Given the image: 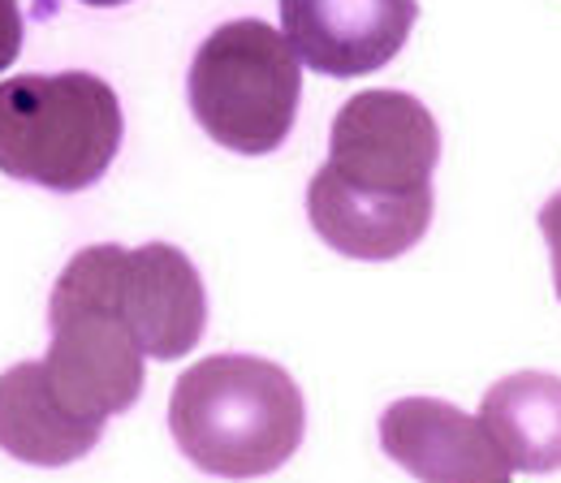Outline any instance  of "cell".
<instances>
[{
	"instance_id": "cell-4",
	"label": "cell",
	"mask_w": 561,
	"mask_h": 483,
	"mask_svg": "<svg viewBox=\"0 0 561 483\" xmlns=\"http://www.w3.org/2000/svg\"><path fill=\"white\" fill-rule=\"evenodd\" d=\"M48 380L61 402L87 418L126 414L142 393V345L104 298L82 255H73L48 298Z\"/></svg>"
},
{
	"instance_id": "cell-8",
	"label": "cell",
	"mask_w": 561,
	"mask_h": 483,
	"mask_svg": "<svg viewBox=\"0 0 561 483\" xmlns=\"http://www.w3.org/2000/svg\"><path fill=\"white\" fill-rule=\"evenodd\" d=\"M380 449L420 483H510V462L484 418L440 398L393 402L380 414Z\"/></svg>"
},
{
	"instance_id": "cell-1",
	"label": "cell",
	"mask_w": 561,
	"mask_h": 483,
	"mask_svg": "<svg viewBox=\"0 0 561 483\" xmlns=\"http://www.w3.org/2000/svg\"><path fill=\"white\" fill-rule=\"evenodd\" d=\"M169 432L204 475L260 480L298 453L307 406L277 363L255 354H211L178 376Z\"/></svg>"
},
{
	"instance_id": "cell-3",
	"label": "cell",
	"mask_w": 561,
	"mask_h": 483,
	"mask_svg": "<svg viewBox=\"0 0 561 483\" xmlns=\"http://www.w3.org/2000/svg\"><path fill=\"white\" fill-rule=\"evenodd\" d=\"M186 100L211 142L238 156H268L294 130L302 61L268 22L238 18L199 44L186 73Z\"/></svg>"
},
{
	"instance_id": "cell-2",
	"label": "cell",
	"mask_w": 561,
	"mask_h": 483,
	"mask_svg": "<svg viewBox=\"0 0 561 483\" xmlns=\"http://www.w3.org/2000/svg\"><path fill=\"white\" fill-rule=\"evenodd\" d=\"M122 100L87 73H13L0 82V173L57 195L95 186L122 151Z\"/></svg>"
},
{
	"instance_id": "cell-5",
	"label": "cell",
	"mask_w": 561,
	"mask_h": 483,
	"mask_svg": "<svg viewBox=\"0 0 561 483\" xmlns=\"http://www.w3.org/2000/svg\"><path fill=\"white\" fill-rule=\"evenodd\" d=\"M78 255L104 289V298L117 307V315L130 324L147 358L173 363L199 345L208 329V294L199 268L178 246L147 242L126 251L100 242Z\"/></svg>"
},
{
	"instance_id": "cell-14",
	"label": "cell",
	"mask_w": 561,
	"mask_h": 483,
	"mask_svg": "<svg viewBox=\"0 0 561 483\" xmlns=\"http://www.w3.org/2000/svg\"><path fill=\"white\" fill-rule=\"evenodd\" d=\"M82 4H91V9H117V4H126V0H82Z\"/></svg>"
},
{
	"instance_id": "cell-7",
	"label": "cell",
	"mask_w": 561,
	"mask_h": 483,
	"mask_svg": "<svg viewBox=\"0 0 561 483\" xmlns=\"http://www.w3.org/2000/svg\"><path fill=\"white\" fill-rule=\"evenodd\" d=\"M420 0H280V35L329 78L385 69L411 39Z\"/></svg>"
},
{
	"instance_id": "cell-11",
	"label": "cell",
	"mask_w": 561,
	"mask_h": 483,
	"mask_svg": "<svg viewBox=\"0 0 561 483\" xmlns=\"http://www.w3.org/2000/svg\"><path fill=\"white\" fill-rule=\"evenodd\" d=\"M480 418L505 453L510 471L549 475L561 471V380L549 371H518L496 380Z\"/></svg>"
},
{
	"instance_id": "cell-13",
	"label": "cell",
	"mask_w": 561,
	"mask_h": 483,
	"mask_svg": "<svg viewBox=\"0 0 561 483\" xmlns=\"http://www.w3.org/2000/svg\"><path fill=\"white\" fill-rule=\"evenodd\" d=\"M540 233L549 242V260H553V289L561 298V191L540 207Z\"/></svg>"
},
{
	"instance_id": "cell-6",
	"label": "cell",
	"mask_w": 561,
	"mask_h": 483,
	"mask_svg": "<svg viewBox=\"0 0 561 483\" xmlns=\"http://www.w3.org/2000/svg\"><path fill=\"white\" fill-rule=\"evenodd\" d=\"M436 117L407 91H358L342 104L324 169L367 195H432Z\"/></svg>"
},
{
	"instance_id": "cell-10",
	"label": "cell",
	"mask_w": 561,
	"mask_h": 483,
	"mask_svg": "<svg viewBox=\"0 0 561 483\" xmlns=\"http://www.w3.org/2000/svg\"><path fill=\"white\" fill-rule=\"evenodd\" d=\"M104 436V418L61 402L44 363H13L0 376V449L26 467H70Z\"/></svg>"
},
{
	"instance_id": "cell-9",
	"label": "cell",
	"mask_w": 561,
	"mask_h": 483,
	"mask_svg": "<svg viewBox=\"0 0 561 483\" xmlns=\"http://www.w3.org/2000/svg\"><path fill=\"white\" fill-rule=\"evenodd\" d=\"M311 229L351 260L385 264L407 255L432 225V195H367L333 177L324 164L307 186Z\"/></svg>"
},
{
	"instance_id": "cell-12",
	"label": "cell",
	"mask_w": 561,
	"mask_h": 483,
	"mask_svg": "<svg viewBox=\"0 0 561 483\" xmlns=\"http://www.w3.org/2000/svg\"><path fill=\"white\" fill-rule=\"evenodd\" d=\"M22 53V9L18 0H0V69H9Z\"/></svg>"
}]
</instances>
